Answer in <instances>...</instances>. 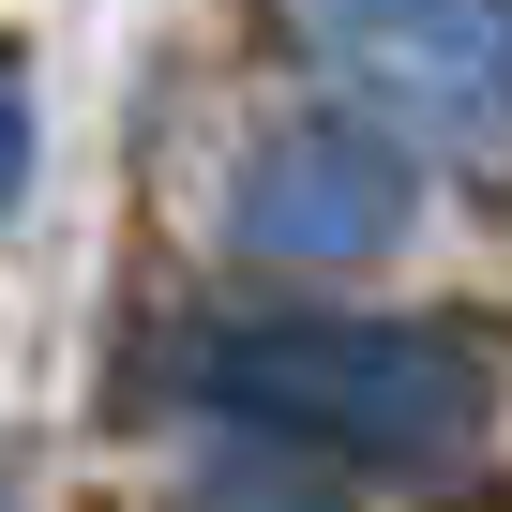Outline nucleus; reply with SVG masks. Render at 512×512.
<instances>
[{"label":"nucleus","instance_id":"nucleus-1","mask_svg":"<svg viewBox=\"0 0 512 512\" xmlns=\"http://www.w3.org/2000/svg\"><path fill=\"white\" fill-rule=\"evenodd\" d=\"M181 377L226 422H287L362 467H452L482 437V362L407 317H241V332H196Z\"/></svg>","mask_w":512,"mask_h":512},{"label":"nucleus","instance_id":"nucleus-2","mask_svg":"<svg viewBox=\"0 0 512 512\" xmlns=\"http://www.w3.org/2000/svg\"><path fill=\"white\" fill-rule=\"evenodd\" d=\"M226 241L272 256V272H347V256L407 241V151L362 121H302V136H256V166L226 181Z\"/></svg>","mask_w":512,"mask_h":512},{"label":"nucleus","instance_id":"nucleus-3","mask_svg":"<svg viewBox=\"0 0 512 512\" xmlns=\"http://www.w3.org/2000/svg\"><path fill=\"white\" fill-rule=\"evenodd\" d=\"M317 46L422 136H497L512 121V0H302Z\"/></svg>","mask_w":512,"mask_h":512},{"label":"nucleus","instance_id":"nucleus-4","mask_svg":"<svg viewBox=\"0 0 512 512\" xmlns=\"http://www.w3.org/2000/svg\"><path fill=\"white\" fill-rule=\"evenodd\" d=\"M16 181H31V76L0 61V211H16Z\"/></svg>","mask_w":512,"mask_h":512},{"label":"nucleus","instance_id":"nucleus-5","mask_svg":"<svg viewBox=\"0 0 512 512\" xmlns=\"http://www.w3.org/2000/svg\"><path fill=\"white\" fill-rule=\"evenodd\" d=\"M196 512H317V497H287V482H226V497H196Z\"/></svg>","mask_w":512,"mask_h":512}]
</instances>
